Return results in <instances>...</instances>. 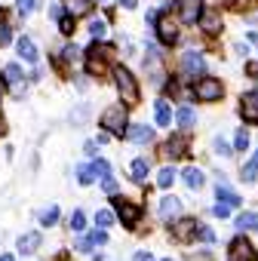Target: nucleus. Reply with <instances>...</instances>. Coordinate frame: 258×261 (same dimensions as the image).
<instances>
[{
  "instance_id": "nucleus-47",
  "label": "nucleus",
  "mask_w": 258,
  "mask_h": 261,
  "mask_svg": "<svg viewBox=\"0 0 258 261\" xmlns=\"http://www.w3.org/2000/svg\"><path fill=\"white\" fill-rule=\"evenodd\" d=\"M249 40H252V43H255V46H258V34H255V31H252V34H249Z\"/></svg>"
},
{
  "instance_id": "nucleus-46",
  "label": "nucleus",
  "mask_w": 258,
  "mask_h": 261,
  "mask_svg": "<svg viewBox=\"0 0 258 261\" xmlns=\"http://www.w3.org/2000/svg\"><path fill=\"white\" fill-rule=\"evenodd\" d=\"M249 74H252V77H258V65H249Z\"/></svg>"
},
{
  "instance_id": "nucleus-27",
  "label": "nucleus",
  "mask_w": 258,
  "mask_h": 261,
  "mask_svg": "<svg viewBox=\"0 0 258 261\" xmlns=\"http://www.w3.org/2000/svg\"><path fill=\"white\" fill-rule=\"evenodd\" d=\"M240 175H243V181H255V178H258V160L252 157V160L243 166V172H240Z\"/></svg>"
},
{
  "instance_id": "nucleus-9",
  "label": "nucleus",
  "mask_w": 258,
  "mask_h": 261,
  "mask_svg": "<svg viewBox=\"0 0 258 261\" xmlns=\"http://www.w3.org/2000/svg\"><path fill=\"white\" fill-rule=\"evenodd\" d=\"M126 139L129 142H133V145H148V142H154V129L151 126H129L126 129Z\"/></svg>"
},
{
  "instance_id": "nucleus-20",
  "label": "nucleus",
  "mask_w": 258,
  "mask_h": 261,
  "mask_svg": "<svg viewBox=\"0 0 258 261\" xmlns=\"http://www.w3.org/2000/svg\"><path fill=\"white\" fill-rule=\"evenodd\" d=\"M215 194H218V203H227V206H240V197H237V194H234V191H230L224 181L215 188Z\"/></svg>"
},
{
  "instance_id": "nucleus-42",
  "label": "nucleus",
  "mask_w": 258,
  "mask_h": 261,
  "mask_svg": "<svg viewBox=\"0 0 258 261\" xmlns=\"http://www.w3.org/2000/svg\"><path fill=\"white\" fill-rule=\"evenodd\" d=\"M89 243H98V246H101V243H108V233H105V230H95V233L89 237Z\"/></svg>"
},
{
  "instance_id": "nucleus-2",
  "label": "nucleus",
  "mask_w": 258,
  "mask_h": 261,
  "mask_svg": "<svg viewBox=\"0 0 258 261\" xmlns=\"http://www.w3.org/2000/svg\"><path fill=\"white\" fill-rule=\"evenodd\" d=\"M105 133H114V136H126V108L123 105H111L101 117H98Z\"/></svg>"
},
{
  "instance_id": "nucleus-32",
  "label": "nucleus",
  "mask_w": 258,
  "mask_h": 261,
  "mask_svg": "<svg viewBox=\"0 0 258 261\" xmlns=\"http://www.w3.org/2000/svg\"><path fill=\"white\" fill-rule=\"evenodd\" d=\"M40 221H43V224H56V221H59V206L43 209V212H40Z\"/></svg>"
},
{
  "instance_id": "nucleus-15",
  "label": "nucleus",
  "mask_w": 258,
  "mask_h": 261,
  "mask_svg": "<svg viewBox=\"0 0 258 261\" xmlns=\"http://www.w3.org/2000/svg\"><path fill=\"white\" fill-rule=\"evenodd\" d=\"M129 172H133V178H136V181H145V178H148V172H151L148 157H136V160H133V166H129Z\"/></svg>"
},
{
  "instance_id": "nucleus-43",
  "label": "nucleus",
  "mask_w": 258,
  "mask_h": 261,
  "mask_svg": "<svg viewBox=\"0 0 258 261\" xmlns=\"http://www.w3.org/2000/svg\"><path fill=\"white\" fill-rule=\"evenodd\" d=\"M133 261H154V255H151V252H136Z\"/></svg>"
},
{
  "instance_id": "nucleus-10",
  "label": "nucleus",
  "mask_w": 258,
  "mask_h": 261,
  "mask_svg": "<svg viewBox=\"0 0 258 261\" xmlns=\"http://www.w3.org/2000/svg\"><path fill=\"white\" fill-rule=\"evenodd\" d=\"M203 68H206V62H203V56H200V53H185V59H182V71H185L188 77L203 74Z\"/></svg>"
},
{
  "instance_id": "nucleus-13",
  "label": "nucleus",
  "mask_w": 258,
  "mask_h": 261,
  "mask_svg": "<svg viewBox=\"0 0 258 261\" xmlns=\"http://www.w3.org/2000/svg\"><path fill=\"white\" fill-rule=\"evenodd\" d=\"M182 181H185L191 191H200V188H203V169H197V166H188V169L182 172Z\"/></svg>"
},
{
  "instance_id": "nucleus-28",
  "label": "nucleus",
  "mask_w": 258,
  "mask_h": 261,
  "mask_svg": "<svg viewBox=\"0 0 258 261\" xmlns=\"http://www.w3.org/2000/svg\"><path fill=\"white\" fill-rule=\"evenodd\" d=\"M16 10H19V16H31L37 10V0H16Z\"/></svg>"
},
{
  "instance_id": "nucleus-50",
  "label": "nucleus",
  "mask_w": 258,
  "mask_h": 261,
  "mask_svg": "<svg viewBox=\"0 0 258 261\" xmlns=\"http://www.w3.org/2000/svg\"><path fill=\"white\" fill-rule=\"evenodd\" d=\"M163 261H172V258H163Z\"/></svg>"
},
{
  "instance_id": "nucleus-39",
  "label": "nucleus",
  "mask_w": 258,
  "mask_h": 261,
  "mask_svg": "<svg viewBox=\"0 0 258 261\" xmlns=\"http://www.w3.org/2000/svg\"><path fill=\"white\" fill-rule=\"evenodd\" d=\"M212 215H215V218H227V215H230V206H227V203H218V206L212 209Z\"/></svg>"
},
{
  "instance_id": "nucleus-5",
  "label": "nucleus",
  "mask_w": 258,
  "mask_h": 261,
  "mask_svg": "<svg viewBox=\"0 0 258 261\" xmlns=\"http://www.w3.org/2000/svg\"><path fill=\"white\" fill-rule=\"evenodd\" d=\"M178 7V19L185 25H197L203 19V0H175Z\"/></svg>"
},
{
  "instance_id": "nucleus-14",
  "label": "nucleus",
  "mask_w": 258,
  "mask_h": 261,
  "mask_svg": "<svg viewBox=\"0 0 258 261\" xmlns=\"http://www.w3.org/2000/svg\"><path fill=\"white\" fill-rule=\"evenodd\" d=\"M40 230H31V233H25L22 240H19V252L22 255H31V252H37V246H40Z\"/></svg>"
},
{
  "instance_id": "nucleus-12",
  "label": "nucleus",
  "mask_w": 258,
  "mask_h": 261,
  "mask_svg": "<svg viewBox=\"0 0 258 261\" xmlns=\"http://www.w3.org/2000/svg\"><path fill=\"white\" fill-rule=\"evenodd\" d=\"M166 154L175 160V157H185L188 154V136H175V139H169L166 142Z\"/></svg>"
},
{
  "instance_id": "nucleus-38",
  "label": "nucleus",
  "mask_w": 258,
  "mask_h": 261,
  "mask_svg": "<svg viewBox=\"0 0 258 261\" xmlns=\"http://www.w3.org/2000/svg\"><path fill=\"white\" fill-rule=\"evenodd\" d=\"M13 40V31H10V25H0V46H7Z\"/></svg>"
},
{
  "instance_id": "nucleus-37",
  "label": "nucleus",
  "mask_w": 258,
  "mask_h": 261,
  "mask_svg": "<svg viewBox=\"0 0 258 261\" xmlns=\"http://www.w3.org/2000/svg\"><path fill=\"white\" fill-rule=\"evenodd\" d=\"M83 224H86V215L83 212H74L71 215V230H83Z\"/></svg>"
},
{
  "instance_id": "nucleus-16",
  "label": "nucleus",
  "mask_w": 258,
  "mask_h": 261,
  "mask_svg": "<svg viewBox=\"0 0 258 261\" xmlns=\"http://www.w3.org/2000/svg\"><path fill=\"white\" fill-rule=\"evenodd\" d=\"M200 28L206 31V34H218V28H221V16L218 13H203V19H200Z\"/></svg>"
},
{
  "instance_id": "nucleus-17",
  "label": "nucleus",
  "mask_w": 258,
  "mask_h": 261,
  "mask_svg": "<svg viewBox=\"0 0 258 261\" xmlns=\"http://www.w3.org/2000/svg\"><path fill=\"white\" fill-rule=\"evenodd\" d=\"M182 212V203L175 200V197H163V203H160V218H175Z\"/></svg>"
},
{
  "instance_id": "nucleus-26",
  "label": "nucleus",
  "mask_w": 258,
  "mask_h": 261,
  "mask_svg": "<svg viewBox=\"0 0 258 261\" xmlns=\"http://www.w3.org/2000/svg\"><path fill=\"white\" fill-rule=\"evenodd\" d=\"M114 218H117V215H114L111 209H98V212H95V224H98L101 230H105V227H111V224H114Z\"/></svg>"
},
{
  "instance_id": "nucleus-49",
  "label": "nucleus",
  "mask_w": 258,
  "mask_h": 261,
  "mask_svg": "<svg viewBox=\"0 0 258 261\" xmlns=\"http://www.w3.org/2000/svg\"><path fill=\"white\" fill-rule=\"evenodd\" d=\"M0 136H4V120H0Z\"/></svg>"
},
{
  "instance_id": "nucleus-40",
  "label": "nucleus",
  "mask_w": 258,
  "mask_h": 261,
  "mask_svg": "<svg viewBox=\"0 0 258 261\" xmlns=\"http://www.w3.org/2000/svg\"><path fill=\"white\" fill-rule=\"evenodd\" d=\"M101 188H105L108 194H117V181H114L111 175H108V178H101Z\"/></svg>"
},
{
  "instance_id": "nucleus-30",
  "label": "nucleus",
  "mask_w": 258,
  "mask_h": 261,
  "mask_svg": "<svg viewBox=\"0 0 258 261\" xmlns=\"http://www.w3.org/2000/svg\"><path fill=\"white\" fill-rule=\"evenodd\" d=\"M92 172H95V175H101V178H108V175H111L108 160H98V157H95V160H92Z\"/></svg>"
},
{
  "instance_id": "nucleus-8",
  "label": "nucleus",
  "mask_w": 258,
  "mask_h": 261,
  "mask_svg": "<svg viewBox=\"0 0 258 261\" xmlns=\"http://www.w3.org/2000/svg\"><path fill=\"white\" fill-rule=\"evenodd\" d=\"M240 114H243L246 123H258V89L243 92V98H240Z\"/></svg>"
},
{
  "instance_id": "nucleus-7",
  "label": "nucleus",
  "mask_w": 258,
  "mask_h": 261,
  "mask_svg": "<svg viewBox=\"0 0 258 261\" xmlns=\"http://www.w3.org/2000/svg\"><path fill=\"white\" fill-rule=\"evenodd\" d=\"M154 28H157V37H160V43H166V46H172L175 40H178V25L169 19V16H157V22H154Z\"/></svg>"
},
{
  "instance_id": "nucleus-23",
  "label": "nucleus",
  "mask_w": 258,
  "mask_h": 261,
  "mask_svg": "<svg viewBox=\"0 0 258 261\" xmlns=\"http://www.w3.org/2000/svg\"><path fill=\"white\" fill-rule=\"evenodd\" d=\"M4 74H7V80H13V83H16V95H22V86H19V83H22V68L13 62V65H7V71H4Z\"/></svg>"
},
{
  "instance_id": "nucleus-48",
  "label": "nucleus",
  "mask_w": 258,
  "mask_h": 261,
  "mask_svg": "<svg viewBox=\"0 0 258 261\" xmlns=\"http://www.w3.org/2000/svg\"><path fill=\"white\" fill-rule=\"evenodd\" d=\"M0 261H13V255H0Z\"/></svg>"
},
{
  "instance_id": "nucleus-19",
  "label": "nucleus",
  "mask_w": 258,
  "mask_h": 261,
  "mask_svg": "<svg viewBox=\"0 0 258 261\" xmlns=\"http://www.w3.org/2000/svg\"><path fill=\"white\" fill-rule=\"evenodd\" d=\"M65 7H68V13L77 19V16H86V13L92 10V0H65Z\"/></svg>"
},
{
  "instance_id": "nucleus-31",
  "label": "nucleus",
  "mask_w": 258,
  "mask_h": 261,
  "mask_svg": "<svg viewBox=\"0 0 258 261\" xmlns=\"http://www.w3.org/2000/svg\"><path fill=\"white\" fill-rule=\"evenodd\" d=\"M77 178H80V185H92L95 181V172L89 166H77Z\"/></svg>"
},
{
  "instance_id": "nucleus-29",
  "label": "nucleus",
  "mask_w": 258,
  "mask_h": 261,
  "mask_svg": "<svg viewBox=\"0 0 258 261\" xmlns=\"http://www.w3.org/2000/svg\"><path fill=\"white\" fill-rule=\"evenodd\" d=\"M89 120V105H77V111H71V123H86Z\"/></svg>"
},
{
  "instance_id": "nucleus-1",
  "label": "nucleus",
  "mask_w": 258,
  "mask_h": 261,
  "mask_svg": "<svg viewBox=\"0 0 258 261\" xmlns=\"http://www.w3.org/2000/svg\"><path fill=\"white\" fill-rule=\"evenodd\" d=\"M114 83L123 95V105H136L139 101V83L129 74V68H114Z\"/></svg>"
},
{
  "instance_id": "nucleus-18",
  "label": "nucleus",
  "mask_w": 258,
  "mask_h": 261,
  "mask_svg": "<svg viewBox=\"0 0 258 261\" xmlns=\"http://www.w3.org/2000/svg\"><path fill=\"white\" fill-rule=\"evenodd\" d=\"M194 230H197V221H194V218H182V221L175 224V240H191Z\"/></svg>"
},
{
  "instance_id": "nucleus-36",
  "label": "nucleus",
  "mask_w": 258,
  "mask_h": 261,
  "mask_svg": "<svg viewBox=\"0 0 258 261\" xmlns=\"http://www.w3.org/2000/svg\"><path fill=\"white\" fill-rule=\"evenodd\" d=\"M89 31H92V37H98V40H101V37H105V22L92 19V22H89Z\"/></svg>"
},
{
  "instance_id": "nucleus-35",
  "label": "nucleus",
  "mask_w": 258,
  "mask_h": 261,
  "mask_svg": "<svg viewBox=\"0 0 258 261\" xmlns=\"http://www.w3.org/2000/svg\"><path fill=\"white\" fill-rule=\"evenodd\" d=\"M212 148H215V154H221V157H230V145H227L224 139H215V142H212Z\"/></svg>"
},
{
  "instance_id": "nucleus-22",
  "label": "nucleus",
  "mask_w": 258,
  "mask_h": 261,
  "mask_svg": "<svg viewBox=\"0 0 258 261\" xmlns=\"http://www.w3.org/2000/svg\"><path fill=\"white\" fill-rule=\"evenodd\" d=\"M175 120H178V126H182V129H191V126L197 123V114H194V108H178Z\"/></svg>"
},
{
  "instance_id": "nucleus-24",
  "label": "nucleus",
  "mask_w": 258,
  "mask_h": 261,
  "mask_svg": "<svg viewBox=\"0 0 258 261\" xmlns=\"http://www.w3.org/2000/svg\"><path fill=\"white\" fill-rule=\"evenodd\" d=\"M157 123H160V126H169V123H172V108H169V101H157Z\"/></svg>"
},
{
  "instance_id": "nucleus-44",
  "label": "nucleus",
  "mask_w": 258,
  "mask_h": 261,
  "mask_svg": "<svg viewBox=\"0 0 258 261\" xmlns=\"http://www.w3.org/2000/svg\"><path fill=\"white\" fill-rule=\"evenodd\" d=\"M49 16L53 19H62V7H49Z\"/></svg>"
},
{
  "instance_id": "nucleus-3",
  "label": "nucleus",
  "mask_w": 258,
  "mask_h": 261,
  "mask_svg": "<svg viewBox=\"0 0 258 261\" xmlns=\"http://www.w3.org/2000/svg\"><path fill=\"white\" fill-rule=\"evenodd\" d=\"M194 95H197V101H218L224 95V86L215 77H200L194 83Z\"/></svg>"
},
{
  "instance_id": "nucleus-34",
  "label": "nucleus",
  "mask_w": 258,
  "mask_h": 261,
  "mask_svg": "<svg viewBox=\"0 0 258 261\" xmlns=\"http://www.w3.org/2000/svg\"><path fill=\"white\" fill-rule=\"evenodd\" d=\"M59 28H62V34H74V16H62Z\"/></svg>"
},
{
  "instance_id": "nucleus-45",
  "label": "nucleus",
  "mask_w": 258,
  "mask_h": 261,
  "mask_svg": "<svg viewBox=\"0 0 258 261\" xmlns=\"http://www.w3.org/2000/svg\"><path fill=\"white\" fill-rule=\"evenodd\" d=\"M4 92H7V83H4V77H0V98H4Z\"/></svg>"
},
{
  "instance_id": "nucleus-6",
  "label": "nucleus",
  "mask_w": 258,
  "mask_h": 261,
  "mask_svg": "<svg viewBox=\"0 0 258 261\" xmlns=\"http://www.w3.org/2000/svg\"><path fill=\"white\" fill-rule=\"evenodd\" d=\"M114 206H117V218H120L126 227H136V224H139V218H142V206H139V203L114 200Z\"/></svg>"
},
{
  "instance_id": "nucleus-21",
  "label": "nucleus",
  "mask_w": 258,
  "mask_h": 261,
  "mask_svg": "<svg viewBox=\"0 0 258 261\" xmlns=\"http://www.w3.org/2000/svg\"><path fill=\"white\" fill-rule=\"evenodd\" d=\"M237 227H240V230H258V212H243V215H237Z\"/></svg>"
},
{
  "instance_id": "nucleus-11",
  "label": "nucleus",
  "mask_w": 258,
  "mask_h": 261,
  "mask_svg": "<svg viewBox=\"0 0 258 261\" xmlns=\"http://www.w3.org/2000/svg\"><path fill=\"white\" fill-rule=\"evenodd\" d=\"M16 49H19V56L25 59V62H37V46H34V40L31 37H19V43H16Z\"/></svg>"
},
{
  "instance_id": "nucleus-33",
  "label": "nucleus",
  "mask_w": 258,
  "mask_h": 261,
  "mask_svg": "<svg viewBox=\"0 0 258 261\" xmlns=\"http://www.w3.org/2000/svg\"><path fill=\"white\" fill-rule=\"evenodd\" d=\"M234 148H237V151H246V148H249V133H246V129H240V133H237Z\"/></svg>"
},
{
  "instance_id": "nucleus-25",
  "label": "nucleus",
  "mask_w": 258,
  "mask_h": 261,
  "mask_svg": "<svg viewBox=\"0 0 258 261\" xmlns=\"http://www.w3.org/2000/svg\"><path fill=\"white\" fill-rule=\"evenodd\" d=\"M175 178H178V175H175V169H172V166H163V169L157 172V185H160V188H172V181H175Z\"/></svg>"
},
{
  "instance_id": "nucleus-41",
  "label": "nucleus",
  "mask_w": 258,
  "mask_h": 261,
  "mask_svg": "<svg viewBox=\"0 0 258 261\" xmlns=\"http://www.w3.org/2000/svg\"><path fill=\"white\" fill-rule=\"evenodd\" d=\"M197 233H200V240H206V243H212V240H215L212 227H197Z\"/></svg>"
},
{
  "instance_id": "nucleus-4",
  "label": "nucleus",
  "mask_w": 258,
  "mask_h": 261,
  "mask_svg": "<svg viewBox=\"0 0 258 261\" xmlns=\"http://www.w3.org/2000/svg\"><path fill=\"white\" fill-rule=\"evenodd\" d=\"M258 258V252H255V246L246 240V237H234L230 240V246H227V261H255Z\"/></svg>"
}]
</instances>
